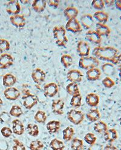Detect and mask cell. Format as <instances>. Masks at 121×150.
<instances>
[{
    "mask_svg": "<svg viewBox=\"0 0 121 150\" xmlns=\"http://www.w3.org/2000/svg\"><path fill=\"white\" fill-rule=\"evenodd\" d=\"M92 54L98 59L121 65V53L115 47L111 46H98L93 50Z\"/></svg>",
    "mask_w": 121,
    "mask_h": 150,
    "instance_id": "1",
    "label": "cell"
},
{
    "mask_svg": "<svg viewBox=\"0 0 121 150\" xmlns=\"http://www.w3.org/2000/svg\"><path fill=\"white\" fill-rule=\"evenodd\" d=\"M53 35L56 44L61 47H66L69 40L66 35V30L62 25L55 26L53 29Z\"/></svg>",
    "mask_w": 121,
    "mask_h": 150,
    "instance_id": "2",
    "label": "cell"
},
{
    "mask_svg": "<svg viewBox=\"0 0 121 150\" xmlns=\"http://www.w3.org/2000/svg\"><path fill=\"white\" fill-rule=\"evenodd\" d=\"M100 64V61L95 56H86L82 57L79 60V67L83 70H90L97 68Z\"/></svg>",
    "mask_w": 121,
    "mask_h": 150,
    "instance_id": "3",
    "label": "cell"
},
{
    "mask_svg": "<svg viewBox=\"0 0 121 150\" xmlns=\"http://www.w3.org/2000/svg\"><path fill=\"white\" fill-rule=\"evenodd\" d=\"M67 117L70 122L75 125H78L82 122L84 119L85 115L82 111L77 110L76 109H71L68 111Z\"/></svg>",
    "mask_w": 121,
    "mask_h": 150,
    "instance_id": "4",
    "label": "cell"
},
{
    "mask_svg": "<svg viewBox=\"0 0 121 150\" xmlns=\"http://www.w3.org/2000/svg\"><path fill=\"white\" fill-rule=\"evenodd\" d=\"M22 100L23 105L27 110H31L39 102L37 96L30 93L23 95L22 97Z\"/></svg>",
    "mask_w": 121,
    "mask_h": 150,
    "instance_id": "5",
    "label": "cell"
},
{
    "mask_svg": "<svg viewBox=\"0 0 121 150\" xmlns=\"http://www.w3.org/2000/svg\"><path fill=\"white\" fill-rule=\"evenodd\" d=\"M21 10V5L18 0H11L7 3L6 11L8 15H11L12 16L19 15Z\"/></svg>",
    "mask_w": 121,
    "mask_h": 150,
    "instance_id": "6",
    "label": "cell"
},
{
    "mask_svg": "<svg viewBox=\"0 0 121 150\" xmlns=\"http://www.w3.org/2000/svg\"><path fill=\"white\" fill-rule=\"evenodd\" d=\"M65 29L66 31H69L74 33H79L82 31V28L80 22L76 18L68 20L66 26H65Z\"/></svg>",
    "mask_w": 121,
    "mask_h": 150,
    "instance_id": "7",
    "label": "cell"
},
{
    "mask_svg": "<svg viewBox=\"0 0 121 150\" xmlns=\"http://www.w3.org/2000/svg\"><path fill=\"white\" fill-rule=\"evenodd\" d=\"M31 77L33 82L36 84V85L40 86L42 84L46 78V73L45 72L41 69L40 68H36L32 73Z\"/></svg>",
    "mask_w": 121,
    "mask_h": 150,
    "instance_id": "8",
    "label": "cell"
},
{
    "mask_svg": "<svg viewBox=\"0 0 121 150\" xmlns=\"http://www.w3.org/2000/svg\"><path fill=\"white\" fill-rule=\"evenodd\" d=\"M90 46L86 41H80L77 44V53L81 58L88 56L90 52Z\"/></svg>",
    "mask_w": 121,
    "mask_h": 150,
    "instance_id": "9",
    "label": "cell"
},
{
    "mask_svg": "<svg viewBox=\"0 0 121 150\" xmlns=\"http://www.w3.org/2000/svg\"><path fill=\"white\" fill-rule=\"evenodd\" d=\"M13 56L8 53H3L0 55V69H8L13 64Z\"/></svg>",
    "mask_w": 121,
    "mask_h": 150,
    "instance_id": "10",
    "label": "cell"
},
{
    "mask_svg": "<svg viewBox=\"0 0 121 150\" xmlns=\"http://www.w3.org/2000/svg\"><path fill=\"white\" fill-rule=\"evenodd\" d=\"M67 78L70 82L77 83L82 81L83 74L82 71L78 69H72L67 72Z\"/></svg>",
    "mask_w": 121,
    "mask_h": 150,
    "instance_id": "11",
    "label": "cell"
},
{
    "mask_svg": "<svg viewBox=\"0 0 121 150\" xmlns=\"http://www.w3.org/2000/svg\"><path fill=\"white\" fill-rule=\"evenodd\" d=\"M44 93L46 97L53 98L58 92V86L54 82H50L44 87Z\"/></svg>",
    "mask_w": 121,
    "mask_h": 150,
    "instance_id": "12",
    "label": "cell"
},
{
    "mask_svg": "<svg viewBox=\"0 0 121 150\" xmlns=\"http://www.w3.org/2000/svg\"><path fill=\"white\" fill-rule=\"evenodd\" d=\"M80 24L86 30H90L94 24L93 17L89 13L83 14L80 18Z\"/></svg>",
    "mask_w": 121,
    "mask_h": 150,
    "instance_id": "13",
    "label": "cell"
},
{
    "mask_svg": "<svg viewBox=\"0 0 121 150\" xmlns=\"http://www.w3.org/2000/svg\"><path fill=\"white\" fill-rule=\"evenodd\" d=\"M4 95L5 98L9 100H15L19 98L21 93L15 87H8L4 91Z\"/></svg>",
    "mask_w": 121,
    "mask_h": 150,
    "instance_id": "14",
    "label": "cell"
},
{
    "mask_svg": "<svg viewBox=\"0 0 121 150\" xmlns=\"http://www.w3.org/2000/svg\"><path fill=\"white\" fill-rule=\"evenodd\" d=\"M85 38L88 41L94 44H100L102 42V36L93 30L87 31L86 33Z\"/></svg>",
    "mask_w": 121,
    "mask_h": 150,
    "instance_id": "15",
    "label": "cell"
},
{
    "mask_svg": "<svg viewBox=\"0 0 121 150\" xmlns=\"http://www.w3.org/2000/svg\"><path fill=\"white\" fill-rule=\"evenodd\" d=\"M10 21L11 24L19 29H22L25 25L26 23L25 18L24 16L21 15H13L10 17Z\"/></svg>",
    "mask_w": 121,
    "mask_h": 150,
    "instance_id": "16",
    "label": "cell"
},
{
    "mask_svg": "<svg viewBox=\"0 0 121 150\" xmlns=\"http://www.w3.org/2000/svg\"><path fill=\"white\" fill-rule=\"evenodd\" d=\"M64 102L61 99L54 100L52 104V110L56 115H62L64 114Z\"/></svg>",
    "mask_w": 121,
    "mask_h": 150,
    "instance_id": "17",
    "label": "cell"
},
{
    "mask_svg": "<svg viewBox=\"0 0 121 150\" xmlns=\"http://www.w3.org/2000/svg\"><path fill=\"white\" fill-rule=\"evenodd\" d=\"M13 133L16 135L21 136L24 134L25 128L22 122L19 119H14L12 121V129Z\"/></svg>",
    "mask_w": 121,
    "mask_h": 150,
    "instance_id": "18",
    "label": "cell"
},
{
    "mask_svg": "<svg viewBox=\"0 0 121 150\" xmlns=\"http://www.w3.org/2000/svg\"><path fill=\"white\" fill-rule=\"evenodd\" d=\"M101 74L102 73L99 69L93 68L87 71L86 78L89 81H96L99 79Z\"/></svg>",
    "mask_w": 121,
    "mask_h": 150,
    "instance_id": "19",
    "label": "cell"
},
{
    "mask_svg": "<svg viewBox=\"0 0 121 150\" xmlns=\"http://www.w3.org/2000/svg\"><path fill=\"white\" fill-rule=\"evenodd\" d=\"M46 6H47V1L45 0H33L32 3L33 10L36 13L44 12Z\"/></svg>",
    "mask_w": 121,
    "mask_h": 150,
    "instance_id": "20",
    "label": "cell"
},
{
    "mask_svg": "<svg viewBox=\"0 0 121 150\" xmlns=\"http://www.w3.org/2000/svg\"><path fill=\"white\" fill-rule=\"evenodd\" d=\"M16 78L11 73H7L3 77V86L7 88L13 87L16 82Z\"/></svg>",
    "mask_w": 121,
    "mask_h": 150,
    "instance_id": "21",
    "label": "cell"
},
{
    "mask_svg": "<svg viewBox=\"0 0 121 150\" xmlns=\"http://www.w3.org/2000/svg\"><path fill=\"white\" fill-rule=\"evenodd\" d=\"M86 102L87 104L91 107H96L99 103V97L96 93H88L86 97Z\"/></svg>",
    "mask_w": 121,
    "mask_h": 150,
    "instance_id": "22",
    "label": "cell"
},
{
    "mask_svg": "<svg viewBox=\"0 0 121 150\" xmlns=\"http://www.w3.org/2000/svg\"><path fill=\"white\" fill-rule=\"evenodd\" d=\"M104 138L106 142L108 143H113L118 138L117 131L114 128L108 129L104 134Z\"/></svg>",
    "mask_w": 121,
    "mask_h": 150,
    "instance_id": "23",
    "label": "cell"
},
{
    "mask_svg": "<svg viewBox=\"0 0 121 150\" xmlns=\"http://www.w3.org/2000/svg\"><path fill=\"white\" fill-rule=\"evenodd\" d=\"M64 15L68 20H72V19H75L78 16L79 14V11L78 8L75 7L70 6L64 9Z\"/></svg>",
    "mask_w": 121,
    "mask_h": 150,
    "instance_id": "24",
    "label": "cell"
},
{
    "mask_svg": "<svg viewBox=\"0 0 121 150\" xmlns=\"http://www.w3.org/2000/svg\"><path fill=\"white\" fill-rule=\"evenodd\" d=\"M99 35L101 36L108 37L110 35L111 30L108 25L104 24L97 23L96 24V30Z\"/></svg>",
    "mask_w": 121,
    "mask_h": 150,
    "instance_id": "25",
    "label": "cell"
},
{
    "mask_svg": "<svg viewBox=\"0 0 121 150\" xmlns=\"http://www.w3.org/2000/svg\"><path fill=\"white\" fill-rule=\"evenodd\" d=\"M61 122L58 120H53L49 121L46 125V128L50 134H54L58 132L60 129Z\"/></svg>",
    "mask_w": 121,
    "mask_h": 150,
    "instance_id": "26",
    "label": "cell"
},
{
    "mask_svg": "<svg viewBox=\"0 0 121 150\" xmlns=\"http://www.w3.org/2000/svg\"><path fill=\"white\" fill-rule=\"evenodd\" d=\"M87 120L91 122H96L100 118V113L98 109H91L86 114Z\"/></svg>",
    "mask_w": 121,
    "mask_h": 150,
    "instance_id": "27",
    "label": "cell"
},
{
    "mask_svg": "<svg viewBox=\"0 0 121 150\" xmlns=\"http://www.w3.org/2000/svg\"><path fill=\"white\" fill-rule=\"evenodd\" d=\"M93 17V18H95V20H96L98 21V23L105 24L108 21L109 16L107 12L100 11L95 12Z\"/></svg>",
    "mask_w": 121,
    "mask_h": 150,
    "instance_id": "28",
    "label": "cell"
},
{
    "mask_svg": "<svg viewBox=\"0 0 121 150\" xmlns=\"http://www.w3.org/2000/svg\"><path fill=\"white\" fill-rule=\"evenodd\" d=\"M101 70L105 75L110 77L109 76H112L116 72L115 65L110 62H107L101 66Z\"/></svg>",
    "mask_w": 121,
    "mask_h": 150,
    "instance_id": "29",
    "label": "cell"
},
{
    "mask_svg": "<svg viewBox=\"0 0 121 150\" xmlns=\"http://www.w3.org/2000/svg\"><path fill=\"white\" fill-rule=\"evenodd\" d=\"M25 130L27 131V133L32 137H37L40 133L38 126L33 124H27Z\"/></svg>",
    "mask_w": 121,
    "mask_h": 150,
    "instance_id": "30",
    "label": "cell"
},
{
    "mask_svg": "<svg viewBox=\"0 0 121 150\" xmlns=\"http://www.w3.org/2000/svg\"><path fill=\"white\" fill-rule=\"evenodd\" d=\"M66 91L69 95L72 96L80 94V91L78 83L74 82H70L68 84L66 87Z\"/></svg>",
    "mask_w": 121,
    "mask_h": 150,
    "instance_id": "31",
    "label": "cell"
},
{
    "mask_svg": "<svg viewBox=\"0 0 121 150\" xmlns=\"http://www.w3.org/2000/svg\"><path fill=\"white\" fill-rule=\"evenodd\" d=\"M93 129L98 133L104 134L105 131L108 129V126L104 122L100 120L96 122L93 126Z\"/></svg>",
    "mask_w": 121,
    "mask_h": 150,
    "instance_id": "32",
    "label": "cell"
},
{
    "mask_svg": "<svg viewBox=\"0 0 121 150\" xmlns=\"http://www.w3.org/2000/svg\"><path fill=\"white\" fill-rule=\"evenodd\" d=\"M49 146L52 150H64L65 148L63 142L57 138L52 140V141L50 142Z\"/></svg>",
    "mask_w": 121,
    "mask_h": 150,
    "instance_id": "33",
    "label": "cell"
},
{
    "mask_svg": "<svg viewBox=\"0 0 121 150\" xmlns=\"http://www.w3.org/2000/svg\"><path fill=\"white\" fill-rule=\"evenodd\" d=\"M60 61L64 67L66 69H68L69 67H70L71 65H73V58L70 54H63L61 57Z\"/></svg>",
    "mask_w": 121,
    "mask_h": 150,
    "instance_id": "34",
    "label": "cell"
},
{
    "mask_svg": "<svg viewBox=\"0 0 121 150\" xmlns=\"http://www.w3.org/2000/svg\"><path fill=\"white\" fill-rule=\"evenodd\" d=\"M63 139L66 142H69L72 140L74 134V130L71 127H67L62 131Z\"/></svg>",
    "mask_w": 121,
    "mask_h": 150,
    "instance_id": "35",
    "label": "cell"
},
{
    "mask_svg": "<svg viewBox=\"0 0 121 150\" xmlns=\"http://www.w3.org/2000/svg\"><path fill=\"white\" fill-rule=\"evenodd\" d=\"M82 98L81 94L73 96L70 100V105L76 109L79 108L82 105Z\"/></svg>",
    "mask_w": 121,
    "mask_h": 150,
    "instance_id": "36",
    "label": "cell"
},
{
    "mask_svg": "<svg viewBox=\"0 0 121 150\" xmlns=\"http://www.w3.org/2000/svg\"><path fill=\"white\" fill-rule=\"evenodd\" d=\"M34 119L35 121L40 124H44L47 119V116L46 115L45 112L42 110H38L37 111L35 116Z\"/></svg>",
    "mask_w": 121,
    "mask_h": 150,
    "instance_id": "37",
    "label": "cell"
},
{
    "mask_svg": "<svg viewBox=\"0 0 121 150\" xmlns=\"http://www.w3.org/2000/svg\"><path fill=\"white\" fill-rule=\"evenodd\" d=\"M83 147V141L77 137L74 138L71 142V149L72 150H82Z\"/></svg>",
    "mask_w": 121,
    "mask_h": 150,
    "instance_id": "38",
    "label": "cell"
},
{
    "mask_svg": "<svg viewBox=\"0 0 121 150\" xmlns=\"http://www.w3.org/2000/svg\"><path fill=\"white\" fill-rule=\"evenodd\" d=\"M9 114H10L11 116L20 117L23 114V111L21 107L17 105H14L11 108L10 111H9Z\"/></svg>",
    "mask_w": 121,
    "mask_h": 150,
    "instance_id": "39",
    "label": "cell"
},
{
    "mask_svg": "<svg viewBox=\"0 0 121 150\" xmlns=\"http://www.w3.org/2000/svg\"><path fill=\"white\" fill-rule=\"evenodd\" d=\"M11 45L7 40L1 38L0 39V53H3L10 50Z\"/></svg>",
    "mask_w": 121,
    "mask_h": 150,
    "instance_id": "40",
    "label": "cell"
},
{
    "mask_svg": "<svg viewBox=\"0 0 121 150\" xmlns=\"http://www.w3.org/2000/svg\"><path fill=\"white\" fill-rule=\"evenodd\" d=\"M44 145L40 140H36L32 141L29 145L30 150H42Z\"/></svg>",
    "mask_w": 121,
    "mask_h": 150,
    "instance_id": "41",
    "label": "cell"
},
{
    "mask_svg": "<svg viewBox=\"0 0 121 150\" xmlns=\"http://www.w3.org/2000/svg\"><path fill=\"white\" fill-rule=\"evenodd\" d=\"M96 140H97V137L95 136V135L93 133H88L84 136L85 142L90 145H92L96 144Z\"/></svg>",
    "mask_w": 121,
    "mask_h": 150,
    "instance_id": "42",
    "label": "cell"
},
{
    "mask_svg": "<svg viewBox=\"0 0 121 150\" xmlns=\"http://www.w3.org/2000/svg\"><path fill=\"white\" fill-rule=\"evenodd\" d=\"M102 83L107 88H111L115 86V82L108 76H107L102 79Z\"/></svg>",
    "mask_w": 121,
    "mask_h": 150,
    "instance_id": "43",
    "label": "cell"
},
{
    "mask_svg": "<svg viewBox=\"0 0 121 150\" xmlns=\"http://www.w3.org/2000/svg\"><path fill=\"white\" fill-rule=\"evenodd\" d=\"M91 6L98 11H102L105 6L103 0H93L91 3Z\"/></svg>",
    "mask_w": 121,
    "mask_h": 150,
    "instance_id": "44",
    "label": "cell"
},
{
    "mask_svg": "<svg viewBox=\"0 0 121 150\" xmlns=\"http://www.w3.org/2000/svg\"><path fill=\"white\" fill-rule=\"evenodd\" d=\"M14 145L12 147L13 150H26L24 145L18 139H15L13 140Z\"/></svg>",
    "mask_w": 121,
    "mask_h": 150,
    "instance_id": "45",
    "label": "cell"
},
{
    "mask_svg": "<svg viewBox=\"0 0 121 150\" xmlns=\"http://www.w3.org/2000/svg\"><path fill=\"white\" fill-rule=\"evenodd\" d=\"M1 133L3 137H4L6 138H8L12 136V134L13 133V131L11 129V128H10L9 127H4L1 129Z\"/></svg>",
    "mask_w": 121,
    "mask_h": 150,
    "instance_id": "46",
    "label": "cell"
},
{
    "mask_svg": "<svg viewBox=\"0 0 121 150\" xmlns=\"http://www.w3.org/2000/svg\"><path fill=\"white\" fill-rule=\"evenodd\" d=\"M11 116L6 111H3L0 114V121L2 123H7L11 120Z\"/></svg>",
    "mask_w": 121,
    "mask_h": 150,
    "instance_id": "47",
    "label": "cell"
},
{
    "mask_svg": "<svg viewBox=\"0 0 121 150\" xmlns=\"http://www.w3.org/2000/svg\"><path fill=\"white\" fill-rule=\"evenodd\" d=\"M47 4H48L50 7L57 8L59 6V1L58 0H49L47 1Z\"/></svg>",
    "mask_w": 121,
    "mask_h": 150,
    "instance_id": "48",
    "label": "cell"
},
{
    "mask_svg": "<svg viewBox=\"0 0 121 150\" xmlns=\"http://www.w3.org/2000/svg\"><path fill=\"white\" fill-rule=\"evenodd\" d=\"M102 149V146H100V145H98V144H95L94 145H90V146L88 148L87 150H101Z\"/></svg>",
    "mask_w": 121,
    "mask_h": 150,
    "instance_id": "49",
    "label": "cell"
},
{
    "mask_svg": "<svg viewBox=\"0 0 121 150\" xmlns=\"http://www.w3.org/2000/svg\"><path fill=\"white\" fill-rule=\"evenodd\" d=\"M104 150H119L116 146L115 145L109 144H107L104 148Z\"/></svg>",
    "mask_w": 121,
    "mask_h": 150,
    "instance_id": "50",
    "label": "cell"
},
{
    "mask_svg": "<svg viewBox=\"0 0 121 150\" xmlns=\"http://www.w3.org/2000/svg\"><path fill=\"white\" fill-rule=\"evenodd\" d=\"M104 2L105 3V6H107V7H111L115 5V1L114 0H105Z\"/></svg>",
    "mask_w": 121,
    "mask_h": 150,
    "instance_id": "51",
    "label": "cell"
},
{
    "mask_svg": "<svg viewBox=\"0 0 121 150\" xmlns=\"http://www.w3.org/2000/svg\"><path fill=\"white\" fill-rule=\"evenodd\" d=\"M115 5L117 10L121 11V0H116V1H115Z\"/></svg>",
    "mask_w": 121,
    "mask_h": 150,
    "instance_id": "52",
    "label": "cell"
},
{
    "mask_svg": "<svg viewBox=\"0 0 121 150\" xmlns=\"http://www.w3.org/2000/svg\"><path fill=\"white\" fill-rule=\"evenodd\" d=\"M119 77L120 81H121V65H120L119 67Z\"/></svg>",
    "mask_w": 121,
    "mask_h": 150,
    "instance_id": "53",
    "label": "cell"
},
{
    "mask_svg": "<svg viewBox=\"0 0 121 150\" xmlns=\"http://www.w3.org/2000/svg\"><path fill=\"white\" fill-rule=\"evenodd\" d=\"M29 1H27V0H21V3H22L23 4H27V3H29Z\"/></svg>",
    "mask_w": 121,
    "mask_h": 150,
    "instance_id": "54",
    "label": "cell"
},
{
    "mask_svg": "<svg viewBox=\"0 0 121 150\" xmlns=\"http://www.w3.org/2000/svg\"><path fill=\"white\" fill-rule=\"evenodd\" d=\"M3 105V100L1 99V98H0V108H1L2 107V105Z\"/></svg>",
    "mask_w": 121,
    "mask_h": 150,
    "instance_id": "55",
    "label": "cell"
},
{
    "mask_svg": "<svg viewBox=\"0 0 121 150\" xmlns=\"http://www.w3.org/2000/svg\"><path fill=\"white\" fill-rule=\"evenodd\" d=\"M119 124L121 125V117L119 119Z\"/></svg>",
    "mask_w": 121,
    "mask_h": 150,
    "instance_id": "56",
    "label": "cell"
},
{
    "mask_svg": "<svg viewBox=\"0 0 121 150\" xmlns=\"http://www.w3.org/2000/svg\"><path fill=\"white\" fill-rule=\"evenodd\" d=\"M119 19H120V20L121 21V15L120 16V17H119Z\"/></svg>",
    "mask_w": 121,
    "mask_h": 150,
    "instance_id": "57",
    "label": "cell"
},
{
    "mask_svg": "<svg viewBox=\"0 0 121 150\" xmlns=\"http://www.w3.org/2000/svg\"><path fill=\"white\" fill-rule=\"evenodd\" d=\"M120 150H121V147H120Z\"/></svg>",
    "mask_w": 121,
    "mask_h": 150,
    "instance_id": "58",
    "label": "cell"
}]
</instances>
